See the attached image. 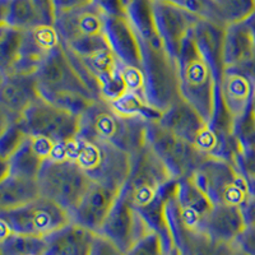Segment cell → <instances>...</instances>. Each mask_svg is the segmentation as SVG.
<instances>
[{
  "instance_id": "1",
  "label": "cell",
  "mask_w": 255,
  "mask_h": 255,
  "mask_svg": "<svg viewBox=\"0 0 255 255\" xmlns=\"http://www.w3.org/2000/svg\"><path fill=\"white\" fill-rule=\"evenodd\" d=\"M74 159L93 183L122 191L131 166V154L100 140L77 138L65 144H56L52 158Z\"/></svg>"
},
{
  "instance_id": "2",
  "label": "cell",
  "mask_w": 255,
  "mask_h": 255,
  "mask_svg": "<svg viewBox=\"0 0 255 255\" xmlns=\"http://www.w3.org/2000/svg\"><path fill=\"white\" fill-rule=\"evenodd\" d=\"M148 120L118 113L105 100H97L81 116L78 138L106 142L129 154L147 144Z\"/></svg>"
},
{
  "instance_id": "3",
  "label": "cell",
  "mask_w": 255,
  "mask_h": 255,
  "mask_svg": "<svg viewBox=\"0 0 255 255\" xmlns=\"http://www.w3.org/2000/svg\"><path fill=\"white\" fill-rule=\"evenodd\" d=\"M176 63L181 99L209 123L215 111L218 82L208 63L200 55L191 33L184 40Z\"/></svg>"
},
{
  "instance_id": "4",
  "label": "cell",
  "mask_w": 255,
  "mask_h": 255,
  "mask_svg": "<svg viewBox=\"0 0 255 255\" xmlns=\"http://www.w3.org/2000/svg\"><path fill=\"white\" fill-rule=\"evenodd\" d=\"M41 194L72 213L90 189L92 180L72 158H50L38 175Z\"/></svg>"
},
{
  "instance_id": "5",
  "label": "cell",
  "mask_w": 255,
  "mask_h": 255,
  "mask_svg": "<svg viewBox=\"0 0 255 255\" xmlns=\"http://www.w3.org/2000/svg\"><path fill=\"white\" fill-rule=\"evenodd\" d=\"M191 179L213 206L229 204L240 207L249 197L245 176L234 163L220 157L206 156Z\"/></svg>"
},
{
  "instance_id": "6",
  "label": "cell",
  "mask_w": 255,
  "mask_h": 255,
  "mask_svg": "<svg viewBox=\"0 0 255 255\" xmlns=\"http://www.w3.org/2000/svg\"><path fill=\"white\" fill-rule=\"evenodd\" d=\"M144 96L148 104L163 113L181 99L177 63L165 45H142Z\"/></svg>"
},
{
  "instance_id": "7",
  "label": "cell",
  "mask_w": 255,
  "mask_h": 255,
  "mask_svg": "<svg viewBox=\"0 0 255 255\" xmlns=\"http://www.w3.org/2000/svg\"><path fill=\"white\" fill-rule=\"evenodd\" d=\"M0 221L3 229L10 232L46 238L72 222V217L63 207L41 195L26 206L0 209Z\"/></svg>"
},
{
  "instance_id": "8",
  "label": "cell",
  "mask_w": 255,
  "mask_h": 255,
  "mask_svg": "<svg viewBox=\"0 0 255 255\" xmlns=\"http://www.w3.org/2000/svg\"><path fill=\"white\" fill-rule=\"evenodd\" d=\"M147 143L175 180L193 176L200 162L208 156L167 130L157 120L148 122Z\"/></svg>"
},
{
  "instance_id": "9",
  "label": "cell",
  "mask_w": 255,
  "mask_h": 255,
  "mask_svg": "<svg viewBox=\"0 0 255 255\" xmlns=\"http://www.w3.org/2000/svg\"><path fill=\"white\" fill-rule=\"evenodd\" d=\"M20 122L29 135L45 138L55 144L76 140L81 130V116L63 110L42 99L32 105Z\"/></svg>"
},
{
  "instance_id": "10",
  "label": "cell",
  "mask_w": 255,
  "mask_h": 255,
  "mask_svg": "<svg viewBox=\"0 0 255 255\" xmlns=\"http://www.w3.org/2000/svg\"><path fill=\"white\" fill-rule=\"evenodd\" d=\"M157 122L204 153L215 154L217 142L209 123L185 100L175 101Z\"/></svg>"
},
{
  "instance_id": "11",
  "label": "cell",
  "mask_w": 255,
  "mask_h": 255,
  "mask_svg": "<svg viewBox=\"0 0 255 255\" xmlns=\"http://www.w3.org/2000/svg\"><path fill=\"white\" fill-rule=\"evenodd\" d=\"M41 95L55 92H77L96 99L92 91L82 79L63 44L49 54L36 72Z\"/></svg>"
},
{
  "instance_id": "12",
  "label": "cell",
  "mask_w": 255,
  "mask_h": 255,
  "mask_svg": "<svg viewBox=\"0 0 255 255\" xmlns=\"http://www.w3.org/2000/svg\"><path fill=\"white\" fill-rule=\"evenodd\" d=\"M41 97L36 74L4 73L0 82V114L1 125L22 120L32 105Z\"/></svg>"
},
{
  "instance_id": "13",
  "label": "cell",
  "mask_w": 255,
  "mask_h": 255,
  "mask_svg": "<svg viewBox=\"0 0 255 255\" xmlns=\"http://www.w3.org/2000/svg\"><path fill=\"white\" fill-rule=\"evenodd\" d=\"M151 232L142 216L120 193L99 234L128 253L140 239Z\"/></svg>"
},
{
  "instance_id": "14",
  "label": "cell",
  "mask_w": 255,
  "mask_h": 255,
  "mask_svg": "<svg viewBox=\"0 0 255 255\" xmlns=\"http://www.w3.org/2000/svg\"><path fill=\"white\" fill-rule=\"evenodd\" d=\"M105 17L95 4L56 15L58 29L64 46L70 47L84 41L105 36Z\"/></svg>"
},
{
  "instance_id": "15",
  "label": "cell",
  "mask_w": 255,
  "mask_h": 255,
  "mask_svg": "<svg viewBox=\"0 0 255 255\" xmlns=\"http://www.w3.org/2000/svg\"><path fill=\"white\" fill-rule=\"evenodd\" d=\"M154 19L157 29L167 52L175 60L179 55L184 40L200 17L193 14L176 4L153 0Z\"/></svg>"
},
{
  "instance_id": "16",
  "label": "cell",
  "mask_w": 255,
  "mask_h": 255,
  "mask_svg": "<svg viewBox=\"0 0 255 255\" xmlns=\"http://www.w3.org/2000/svg\"><path fill=\"white\" fill-rule=\"evenodd\" d=\"M60 44L61 38L55 26L42 24L27 29L24 31L17 59L8 73L36 74L50 52Z\"/></svg>"
},
{
  "instance_id": "17",
  "label": "cell",
  "mask_w": 255,
  "mask_h": 255,
  "mask_svg": "<svg viewBox=\"0 0 255 255\" xmlns=\"http://www.w3.org/2000/svg\"><path fill=\"white\" fill-rule=\"evenodd\" d=\"M56 144L40 136L28 135L14 153L6 161H3V175L38 179L41 170L47 159L52 158Z\"/></svg>"
},
{
  "instance_id": "18",
  "label": "cell",
  "mask_w": 255,
  "mask_h": 255,
  "mask_svg": "<svg viewBox=\"0 0 255 255\" xmlns=\"http://www.w3.org/2000/svg\"><path fill=\"white\" fill-rule=\"evenodd\" d=\"M120 193L92 181L79 206L70 213L72 222L99 234Z\"/></svg>"
},
{
  "instance_id": "19",
  "label": "cell",
  "mask_w": 255,
  "mask_h": 255,
  "mask_svg": "<svg viewBox=\"0 0 255 255\" xmlns=\"http://www.w3.org/2000/svg\"><path fill=\"white\" fill-rule=\"evenodd\" d=\"M105 36L111 51L124 65L142 69V44L129 18L106 15Z\"/></svg>"
},
{
  "instance_id": "20",
  "label": "cell",
  "mask_w": 255,
  "mask_h": 255,
  "mask_svg": "<svg viewBox=\"0 0 255 255\" xmlns=\"http://www.w3.org/2000/svg\"><path fill=\"white\" fill-rule=\"evenodd\" d=\"M226 27L217 20L199 18L191 28V37L194 40L200 55L208 63L217 82L225 73V38Z\"/></svg>"
},
{
  "instance_id": "21",
  "label": "cell",
  "mask_w": 255,
  "mask_h": 255,
  "mask_svg": "<svg viewBox=\"0 0 255 255\" xmlns=\"http://www.w3.org/2000/svg\"><path fill=\"white\" fill-rule=\"evenodd\" d=\"M247 229L240 207L229 204L212 207L199 227L215 240L227 244H236Z\"/></svg>"
},
{
  "instance_id": "22",
  "label": "cell",
  "mask_w": 255,
  "mask_h": 255,
  "mask_svg": "<svg viewBox=\"0 0 255 255\" xmlns=\"http://www.w3.org/2000/svg\"><path fill=\"white\" fill-rule=\"evenodd\" d=\"M174 202L180 218L190 229H199L213 203L200 190L191 177L176 180Z\"/></svg>"
},
{
  "instance_id": "23",
  "label": "cell",
  "mask_w": 255,
  "mask_h": 255,
  "mask_svg": "<svg viewBox=\"0 0 255 255\" xmlns=\"http://www.w3.org/2000/svg\"><path fill=\"white\" fill-rule=\"evenodd\" d=\"M95 235L86 227L70 222L45 238L44 255H91Z\"/></svg>"
},
{
  "instance_id": "24",
  "label": "cell",
  "mask_w": 255,
  "mask_h": 255,
  "mask_svg": "<svg viewBox=\"0 0 255 255\" xmlns=\"http://www.w3.org/2000/svg\"><path fill=\"white\" fill-rule=\"evenodd\" d=\"M217 91L234 119H238L253 106L255 84L241 73L225 70L218 82Z\"/></svg>"
},
{
  "instance_id": "25",
  "label": "cell",
  "mask_w": 255,
  "mask_h": 255,
  "mask_svg": "<svg viewBox=\"0 0 255 255\" xmlns=\"http://www.w3.org/2000/svg\"><path fill=\"white\" fill-rule=\"evenodd\" d=\"M255 55V40L249 22L244 20L226 27L225 70H236Z\"/></svg>"
},
{
  "instance_id": "26",
  "label": "cell",
  "mask_w": 255,
  "mask_h": 255,
  "mask_svg": "<svg viewBox=\"0 0 255 255\" xmlns=\"http://www.w3.org/2000/svg\"><path fill=\"white\" fill-rule=\"evenodd\" d=\"M38 179L3 175L0 180V209L26 206L41 197Z\"/></svg>"
},
{
  "instance_id": "27",
  "label": "cell",
  "mask_w": 255,
  "mask_h": 255,
  "mask_svg": "<svg viewBox=\"0 0 255 255\" xmlns=\"http://www.w3.org/2000/svg\"><path fill=\"white\" fill-rule=\"evenodd\" d=\"M1 26L31 29L42 26V18L33 0H0Z\"/></svg>"
},
{
  "instance_id": "28",
  "label": "cell",
  "mask_w": 255,
  "mask_h": 255,
  "mask_svg": "<svg viewBox=\"0 0 255 255\" xmlns=\"http://www.w3.org/2000/svg\"><path fill=\"white\" fill-rule=\"evenodd\" d=\"M212 19L220 23H239L255 14V0H212Z\"/></svg>"
},
{
  "instance_id": "29",
  "label": "cell",
  "mask_w": 255,
  "mask_h": 255,
  "mask_svg": "<svg viewBox=\"0 0 255 255\" xmlns=\"http://www.w3.org/2000/svg\"><path fill=\"white\" fill-rule=\"evenodd\" d=\"M45 249V238L22 235L3 229V235L0 240L1 255H44Z\"/></svg>"
},
{
  "instance_id": "30",
  "label": "cell",
  "mask_w": 255,
  "mask_h": 255,
  "mask_svg": "<svg viewBox=\"0 0 255 255\" xmlns=\"http://www.w3.org/2000/svg\"><path fill=\"white\" fill-rule=\"evenodd\" d=\"M111 108L118 113L128 116H139L148 122L158 120L162 115V113L152 108L148 104L145 96L140 92H134V91H128L127 93L119 97L113 102H109Z\"/></svg>"
},
{
  "instance_id": "31",
  "label": "cell",
  "mask_w": 255,
  "mask_h": 255,
  "mask_svg": "<svg viewBox=\"0 0 255 255\" xmlns=\"http://www.w3.org/2000/svg\"><path fill=\"white\" fill-rule=\"evenodd\" d=\"M23 35V29L1 26V29H0V74L10 72L12 69L19 52Z\"/></svg>"
},
{
  "instance_id": "32",
  "label": "cell",
  "mask_w": 255,
  "mask_h": 255,
  "mask_svg": "<svg viewBox=\"0 0 255 255\" xmlns=\"http://www.w3.org/2000/svg\"><path fill=\"white\" fill-rule=\"evenodd\" d=\"M42 100L55 105L65 111L82 116L97 100L77 92H55L41 95Z\"/></svg>"
},
{
  "instance_id": "33",
  "label": "cell",
  "mask_w": 255,
  "mask_h": 255,
  "mask_svg": "<svg viewBox=\"0 0 255 255\" xmlns=\"http://www.w3.org/2000/svg\"><path fill=\"white\" fill-rule=\"evenodd\" d=\"M29 134L24 129L22 122L10 123V124L1 125V135H0V158L1 162L6 161L14 153Z\"/></svg>"
},
{
  "instance_id": "34",
  "label": "cell",
  "mask_w": 255,
  "mask_h": 255,
  "mask_svg": "<svg viewBox=\"0 0 255 255\" xmlns=\"http://www.w3.org/2000/svg\"><path fill=\"white\" fill-rule=\"evenodd\" d=\"M168 250L161 236L151 232L131 248L127 255H167Z\"/></svg>"
},
{
  "instance_id": "35",
  "label": "cell",
  "mask_w": 255,
  "mask_h": 255,
  "mask_svg": "<svg viewBox=\"0 0 255 255\" xmlns=\"http://www.w3.org/2000/svg\"><path fill=\"white\" fill-rule=\"evenodd\" d=\"M159 1L176 4V5L183 6L186 10L198 15V17L212 19L211 0H159Z\"/></svg>"
},
{
  "instance_id": "36",
  "label": "cell",
  "mask_w": 255,
  "mask_h": 255,
  "mask_svg": "<svg viewBox=\"0 0 255 255\" xmlns=\"http://www.w3.org/2000/svg\"><path fill=\"white\" fill-rule=\"evenodd\" d=\"M129 1L130 0H93V4L105 15L127 17V9Z\"/></svg>"
},
{
  "instance_id": "37",
  "label": "cell",
  "mask_w": 255,
  "mask_h": 255,
  "mask_svg": "<svg viewBox=\"0 0 255 255\" xmlns=\"http://www.w3.org/2000/svg\"><path fill=\"white\" fill-rule=\"evenodd\" d=\"M91 255H127V253L105 236L96 234Z\"/></svg>"
},
{
  "instance_id": "38",
  "label": "cell",
  "mask_w": 255,
  "mask_h": 255,
  "mask_svg": "<svg viewBox=\"0 0 255 255\" xmlns=\"http://www.w3.org/2000/svg\"><path fill=\"white\" fill-rule=\"evenodd\" d=\"M93 4V0H54L56 15Z\"/></svg>"
},
{
  "instance_id": "39",
  "label": "cell",
  "mask_w": 255,
  "mask_h": 255,
  "mask_svg": "<svg viewBox=\"0 0 255 255\" xmlns=\"http://www.w3.org/2000/svg\"><path fill=\"white\" fill-rule=\"evenodd\" d=\"M236 245L249 255H255V226L248 227L236 241Z\"/></svg>"
},
{
  "instance_id": "40",
  "label": "cell",
  "mask_w": 255,
  "mask_h": 255,
  "mask_svg": "<svg viewBox=\"0 0 255 255\" xmlns=\"http://www.w3.org/2000/svg\"><path fill=\"white\" fill-rule=\"evenodd\" d=\"M247 227L255 226V195H249L240 206Z\"/></svg>"
},
{
  "instance_id": "41",
  "label": "cell",
  "mask_w": 255,
  "mask_h": 255,
  "mask_svg": "<svg viewBox=\"0 0 255 255\" xmlns=\"http://www.w3.org/2000/svg\"><path fill=\"white\" fill-rule=\"evenodd\" d=\"M247 183H248V190H249V195H255V177L247 179Z\"/></svg>"
},
{
  "instance_id": "42",
  "label": "cell",
  "mask_w": 255,
  "mask_h": 255,
  "mask_svg": "<svg viewBox=\"0 0 255 255\" xmlns=\"http://www.w3.org/2000/svg\"><path fill=\"white\" fill-rule=\"evenodd\" d=\"M167 255H183V253L180 252V250L174 245V247L171 248V250L167 253Z\"/></svg>"
},
{
  "instance_id": "43",
  "label": "cell",
  "mask_w": 255,
  "mask_h": 255,
  "mask_svg": "<svg viewBox=\"0 0 255 255\" xmlns=\"http://www.w3.org/2000/svg\"><path fill=\"white\" fill-rule=\"evenodd\" d=\"M232 255H249V254H248V253L244 252V250L239 249V248H238V250H236V252L234 253V254H232Z\"/></svg>"
},
{
  "instance_id": "44",
  "label": "cell",
  "mask_w": 255,
  "mask_h": 255,
  "mask_svg": "<svg viewBox=\"0 0 255 255\" xmlns=\"http://www.w3.org/2000/svg\"><path fill=\"white\" fill-rule=\"evenodd\" d=\"M253 110L255 113V91H254V97H253Z\"/></svg>"
},
{
  "instance_id": "45",
  "label": "cell",
  "mask_w": 255,
  "mask_h": 255,
  "mask_svg": "<svg viewBox=\"0 0 255 255\" xmlns=\"http://www.w3.org/2000/svg\"><path fill=\"white\" fill-rule=\"evenodd\" d=\"M183 255H184V254H183Z\"/></svg>"
}]
</instances>
